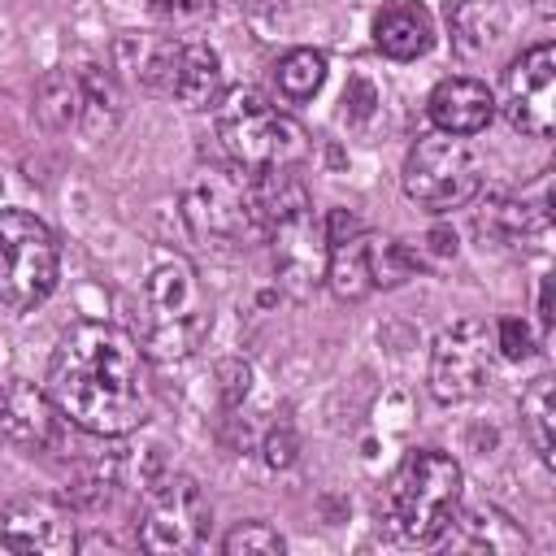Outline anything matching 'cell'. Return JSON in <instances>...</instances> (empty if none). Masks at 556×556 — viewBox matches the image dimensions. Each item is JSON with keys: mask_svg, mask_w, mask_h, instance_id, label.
Segmentation results:
<instances>
[{"mask_svg": "<svg viewBox=\"0 0 556 556\" xmlns=\"http://www.w3.org/2000/svg\"><path fill=\"white\" fill-rule=\"evenodd\" d=\"M48 395L87 434H130L152 413L143 348L130 330L109 321L70 326L48 361Z\"/></svg>", "mask_w": 556, "mask_h": 556, "instance_id": "1", "label": "cell"}, {"mask_svg": "<svg viewBox=\"0 0 556 556\" xmlns=\"http://www.w3.org/2000/svg\"><path fill=\"white\" fill-rule=\"evenodd\" d=\"M465 473L447 452H408L382 486V517L404 543H439L460 508Z\"/></svg>", "mask_w": 556, "mask_h": 556, "instance_id": "2", "label": "cell"}, {"mask_svg": "<svg viewBox=\"0 0 556 556\" xmlns=\"http://www.w3.org/2000/svg\"><path fill=\"white\" fill-rule=\"evenodd\" d=\"M217 139L230 165H239L243 174L261 178V174H278V169H295L308 156V130L274 109L261 91H230L217 104Z\"/></svg>", "mask_w": 556, "mask_h": 556, "instance_id": "3", "label": "cell"}, {"mask_svg": "<svg viewBox=\"0 0 556 556\" xmlns=\"http://www.w3.org/2000/svg\"><path fill=\"white\" fill-rule=\"evenodd\" d=\"M182 222L195 243L213 252L248 248L265 235L256 208V182L230 161H204L182 187Z\"/></svg>", "mask_w": 556, "mask_h": 556, "instance_id": "4", "label": "cell"}, {"mask_svg": "<svg viewBox=\"0 0 556 556\" xmlns=\"http://www.w3.org/2000/svg\"><path fill=\"white\" fill-rule=\"evenodd\" d=\"M213 326L204 287L182 256H165L143 282V352L156 361L191 356Z\"/></svg>", "mask_w": 556, "mask_h": 556, "instance_id": "5", "label": "cell"}, {"mask_svg": "<svg viewBox=\"0 0 556 556\" xmlns=\"http://www.w3.org/2000/svg\"><path fill=\"white\" fill-rule=\"evenodd\" d=\"M56 235L26 208H0V304L9 313H30L56 291Z\"/></svg>", "mask_w": 556, "mask_h": 556, "instance_id": "6", "label": "cell"}, {"mask_svg": "<svg viewBox=\"0 0 556 556\" xmlns=\"http://www.w3.org/2000/svg\"><path fill=\"white\" fill-rule=\"evenodd\" d=\"M482 156L465 143V135H421L404 156V195L430 213H452L482 191Z\"/></svg>", "mask_w": 556, "mask_h": 556, "instance_id": "7", "label": "cell"}, {"mask_svg": "<svg viewBox=\"0 0 556 556\" xmlns=\"http://www.w3.org/2000/svg\"><path fill=\"white\" fill-rule=\"evenodd\" d=\"M35 113L48 130H83L100 139L117 126L122 96L113 74H104L100 65H56L39 78Z\"/></svg>", "mask_w": 556, "mask_h": 556, "instance_id": "8", "label": "cell"}, {"mask_svg": "<svg viewBox=\"0 0 556 556\" xmlns=\"http://www.w3.org/2000/svg\"><path fill=\"white\" fill-rule=\"evenodd\" d=\"M213 508L191 473H165L156 478L135 513V539L143 552L156 556H178V552H200L208 534Z\"/></svg>", "mask_w": 556, "mask_h": 556, "instance_id": "9", "label": "cell"}, {"mask_svg": "<svg viewBox=\"0 0 556 556\" xmlns=\"http://www.w3.org/2000/svg\"><path fill=\"white\" fill-rule=\"evenodd\" d=\"M495 330L478 317H460L439 330L430 348V395L439 404L473 400L495 378Z\"/></svg>", "mask_w": 556, "mask_h": 556, "instance_id": "10", "label": "cell"}, {"mask_svg": "<svg viewBox=\"0 0 556 556\" xmlns=\"http://www.w3.org/2000/svg\"><path fill=\"white\" fill-rule=\"evenodd\" d=\"M265 235H269V248H274V274H278V282L295 300L308 295L326 278V256H330L326 226L313 213V204H300V208L278 213L265 226Z\"/></svg>", "mask_w": 556, "mask_h": 556, "instance_id": "11", "label": "cell"}, {"mask_svg": "<svg viewBox=\"0 0 556 556\" xmlns=\"http://www.w3.org/2000/svg\"><path fill=\"white\" fill-rule=\"evenodd\" d=\"M504 113L530 139L552 135V126H556V43H534L504 70Z\"/></svg>", "mask_w": 556, "mask_h": 556, "instance_id": "12", "label": "cell"}, {"mask_svg": "<svg viewBox=\"0 0 556 556\" xmlns=\"http://www.w3.org/2000/svg\"><path fill=\"white\" fill-rule=\"evenodd\" d=\"M0 543L22 556H70L78 534L65 504L48 495H22L0 513Z\"/></svg>", "mask_w": 556, "mask_h": 556, "instance_id": "13", "label": "cell"}, {"mask_svg": "<svg viewBox=\"0 0 556 556\" xmlns=\"http://www.w3.org/2000/svg\"><path fill=\"white\" fill-rule=\"evenodd\" d=\"M61 430V408L52 404L48 391H39L26 378L0 382V439L22 447V452H43L56 443Z\"/></svg>", "mask_w": 556, "mask_h": 556, "instance_id": "14", "label": "cell"}, {"mask_svg": "<svg viewBox=\"0 0 556 556\" xmlns=\"http://www.w3.org/2000/svg\"><path fill=\"white\" fill-rule=\"evenodd\" d=\"M426 113H430L434 130H443V135H478L495 117V96H491L486 83L452 74V78L434 83V91L426 100Z\"/></svg>", "mask_w": 556, "mask_h": 556, "instance_id": "15", "label": "cell"}, {"mask_svg": "<svg viewBox=\"0 0 556 556\" xmlns=\"http://www.w3.org/2000/svg\"><path fill=\"white\" fill-rule=\"evenodd\" d=\"M434 43V17L421 0H382L374 13V48L391 61H417Z\"/></svg>", "mask_w": 556, "mask_h": 556, "instance_id": "16", "label": "cell"}, {"mask_svg": "<svg viewBox=\"0 0 556 556\" xmlns=\"http://www.w3.org/2000/svg\"><path fill=\"white\" fill-rule=\"evenodd\" d=\"M447 547L452 552H482V556H513L526 552V530L495 504H473V508H456L452 526H447Z\"/></svg>", "mask_w": 556, "mask_h": 556, "instance_id": "17", "label": "cell"}, {"mask_svg": "<svg viewBox=\"0 0 556 556\" xmlns=\"http://www.w3.org/2000/svg\"><path fill=\"white\" fill-rule=\"evenodd\" d=\"M447 39L460 61H482L495 52V43L508 30V9L504 0H447L443 4Z\"/></svg>", "mask_w": 556, "mask_h": 556, "instance_id": "18", "label": "cell"}, {"mask_svg": "<svg viewBox=\"0 0 556 556\" xmlns=\"http://www.w3.org/2000/svg\"><path fill=\"white\" fill-rule=\"evenodd\" d=\"M169 96L182 104V109H217L222 96H226V74H222V56L191 39V43H178V56H174V83H169Z\"/></svg>", "mask_w": 556, "mask_h": 556, "instance_id": "19", "label": "cell"}, {"mask_svg": "<svg viewBox=\"0 0 556 556\" xmlns=\"http://www.w3.org/2000/svg\"><path fill=\"white\" fill-rule=\"evenodd\" d=\"M321 282L339 300H365L369 291H378V278H374V230H356V235L330 243Z\"/></svg>", "mask_w": 556, "mask_h": 556, "instance_id": "20", "label": "cell"}, {"mask_svg": "<svg viewBox=\"0 0 556 556\" xmlns=\"http://www.w3.org/2000/svg\"><path fill=\"white\" fill-rule=\"evenodd\" d=\"M521 430H526L530 447L539 452V460L552 465V447H556V382H552V374H539L521 391Z\"/></svg>", "mask_w": 556, "mask_h": 556, "instance_id": "21", "label": "cell"}, {"mask_svg": "<svg viewBox=\"0 0 556 556\" xmlns=\"http://www.w3.org/2000/svg\"><path fill=\"white\" fill-rule=\"evenodd\" d=\"M274 78H278V91H282L291 104L313 100V96L321 91V83H326V52H317V48H291V52L278 61Z\"/></svg>", "mask_w": 556, "mask_h": 556, "instance_id": "22", "label": "cell"}, {"mask_svg": "<svg viewBox=\"0 0 556 556\" xmlns=\"http://www.w3.org/2000/svg\"><path fill=\"white\" fill-rule=\"evenodd\" d=\"M539 226H543V217H534L526 200H491V204L478 213V230L491 235L495 243H517L521 235H530V230H539Z\"/></svg>", "mask_w": 556, "mask_h": 556, "instance_id": "23", "label": "cell"}, {"mask_svg": "<svg viewBox=\"0 0 556 556\" xmlns=\"http://www.w3.org/2000/svg\"><path fill=\"white\" fill-rule=\"evenodd\" d=\"M222 547H226V556H278L287 547V539L269 521H239L222 539Z\"/></svg>", "mask_w": 556, "mask_h": 556, "instance_id": "24", "label": "cell"}, {"mask_svg": "<svg viewBox=\"0 0 556 556\" xmlns=\"http://www.w3.org/2000/svg\"><path fill=\"white\" fill-rule=\"evenodd\" d=\"M534 348H539V339H534V330H530L521 317H504V321L495 326V352H500V356H508V361H530Z\"/></svg>", "mask_w": 556, "mask_h": 556, "instance_id": "25", "label": "cell"}, {"mask_svg": "<svg viewBox=\"0 0 556 556\" xmlns=\"http://www.w3.org/2000/svg\"><path fill=\"white\" fill-rule=\"evenodd\" d=\"M295 434H291V426H278V430H269L265 434V465L269 469H287V465H295Z\"/></svg>", "mask_w": 556, "mask_h": 556, "instance_id": "26", "label": "cell"}, {"mask_svg": "<svg viewBox=\"0 0 556 556\" xmlns=\"http://www.w3.org/2000/svg\"><path fill=\"white\" fill-rule=\"evenodd\" d=\"M217 374H222V395H226V404H239V400L248 395V378H252V369L239 365V361H226V365H217Z\"/></svg>", "mask_w": 556, "mask_h": 556, "instance_id": "27", "label": "cell"}, {"mask_svg": "<svg viewBox=\"0 0 556 556\" xmlns=\"http://www.w3.org/2000/svg\"><path fill=\"white\" fill-rule=\"evenodd\" d=\"M539 321H543V330L552 326V278H543V287H539Z\"/></svg>", "mask_w": 556, "mask_h": 556, "instance_id": "28", "label": "cell"}, {"mask_svg": "<svg viewBox=\"0 0 556 556\" xmlns=\"http://www.w3.org/2000/svg\"><path fill=\"white\" fill-rule=\"evenodd\" d=\"M156 13H191V9H200V0H148Z\"/></svg>", "mask_w": 556, "mask_h": 556, "instance_id": "29", "label": "cell"}]
</instances>
